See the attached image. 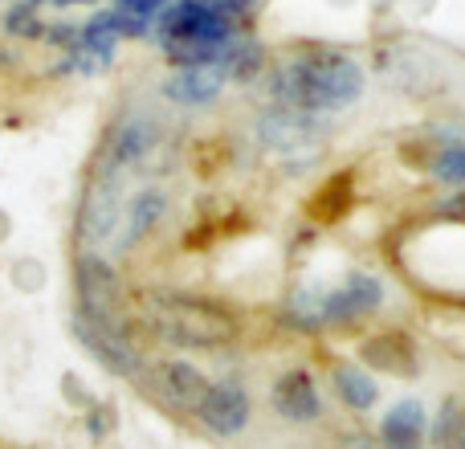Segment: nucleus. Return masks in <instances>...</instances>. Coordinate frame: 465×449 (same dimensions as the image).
<instances>
[{"mask_svg":"<svg viewBox=\"0 0 465 449\" xmlns=\"http://www.w3.org/2000/svg\"><path fill=\"white\" fill-rule=\"evenodd\" d=\"M429 442H433L437 449H461V442H465V413H461L458 401L441 404L433 429H429Z\"/></svg>","mask_w":465,"mask_h":449,"instance_id":"17","label":"nucleus"},{"mask_svg":"<svg viewBox=\"0 0 465 449\" xmlns=\"http://www.w3.org/2000/svg\"><path fill=\"white\" fill-rule=\"evenodd\" d=\"M429 417L420 401H396L380 425V445L384 449H425Z\"/></svg>","mask_w":465,"mask_h":449,"instance_id":"12","label":"nucleus"},{"mask_svg":"<svg viewBox=\"0 0 465 449\" xmlns=\"http://www.w3.org/2000/svg\"><path fill=\"white\" fill-rule=\"evenodd\" d=\"M380 303H384V286H380L376 274H347L343 286L322 298V319L331 327H347V323L371 314Z\"/></svg>","mask_w":465,"mask_h":449,"instance_id":"7","label":"nucleus"},{"mask_svg":"<svg viewBox=\"0 0 465 449\" xmlns=\"http://www.w3.org/2000/svg\"><path fill=\"white\" fill-rule=\"evenodd\" d=\"M74 290H78V314H74V319L123 323V286H119V278H114L106 257L82 254L78 274H74Z\"/></svg>","mask_w":465,"mask_h":449,"instance_id":"4","label":"nucleus"},{"mask_svg":"<svg viewBox=\"0 0 465 449\" xmlns=\"http://www.w3.org/2000/svg\"><path fill=\"white\" fill-rule=\"evenodd\" d=\"M147 327L180 347H225L237 339V319L221 303L196 294H152Z\"/></svg>","mask_w":465,"mask_h":449,"instance_id":"3","label":"nucleus"},{"mask_svg":"<svg viewBox=\"0 0 465 449\" xmlns=\"http://www.w3.org/2000/svg\"><path fill=\"white\" fill-rule=\"evenodd\" d=\"M225 90V74L217 65H176L163 82V95L180 106H204Z\"/></svg>","mask_w":465,"mask_h":449,"instance_id":"11","label":"nucleus"},{"mask_svg":"<svg viewBox=\"0 0 465 449\" xmlns=\"http://www.w3.org/2000/svg\"><path fill=\"white\" fill-rule=\"evenodd\" d=\"M49 5H62V8H70V5H86V0H49Z\"/></svg>","mask_w":465,"mask_h":449,"instance_id":"21","label":"nucleus"},{"mask_svg":"<svg viewBox=\"0 0 465 449\" xmlns=\"http://www.w3.org/2000/svg\"><path fill=\"white\" fill-rule=\"evenodd\" d=\"M237 33V8L225 0H168L152 37L172 65H217Z\"/></svg>","mask_w":465,"mask_h":449,"instance_id":"2","label":"nucleus"},{"mask_svg":"<svg viewBox=\"0 0 465 449\" xmlns=\"http://www.w3.org/2000/svg\"><path fill=\"white\" fill-rule=\"evenodd\" d=\"M217 70L225 74V82H253L265 70V49L253 37H232L225 45V54L217 57Z\"/></svg>","mask_w":465,"mask_h":449,"instance_id":"13","label":"nucleus"},{"mask_svg":"<svg viewBox=\"0 0 465 449\" xmlns=\"http://www.w3.org/2000/svg\"><path fill=\"white\" fill-rule=\"evenodd\" d=\"M225 5H229V8H237V13H241V8H245L249 0H225Z\"/></svg>","mask_w":465,"mask_h":449,"instance_id":"22","label":"nucleus"},{"mask_svg":"<svg viewBox=\"0 0 465 449\" xmlns=\"http://www.w3.org/2000/svg\"><path fill=\"white\" fill-rule=\"evenodd\" d=\"M433 176L441 180V185L465 188V144H461V139H453V144H445L441 152L433 155Z\"/></svg>","mask_w":465,"mask_h":449,"instance_id":"18","label":"nucleus"},{"mask_svg":"<svg viewBox=\"0 0 465 449\" xmlns=\"http://www.w3.org/2000/svg\"><path fill=\"white\" fill-rule=\"evenodd\" d=\"M360 364L371 372H392V376H417V344L401 331H384V335L363 339Z\"/></svg>","mask_w":465,"mask_h":449,"instance_id":"10","label":"nucleus"},{"mask_svg":"<svg viewBox=\"0 0 465 449\" xmlns=\"http://www.w3.org/2000/svg\"><path fill=\"white\" fill-rule=\"evenodd\" d=\"M163 5H168V0H114L111 13H114V21H119L123 37H152Z\"/></svg>","mask_w":465,"mask_h":449,"instance_id":"16","label":"nucleus"},{"mask_svg":"<svg viewBox=\"0 0 465 449\" xmlns=\"http://www.w3.org/2000/svg\"><path fill=\"white\" fill-rule=\"evenodd\" d=\"M163 209H168V196H163L160 188H143V193H135V201L127 205L123 245H135L139 237H147V233H152L155 224L163 221Z\"/></svg>","mask_w":465,"mask_h":449,"instance_id":"14","label":"nucleus"},{"mask_svg":"<svg viewBox=\"0 0 465 449\" xmlns=\"http://www.w3.org/2000/svg\"><path fill=\"white\" fill-rule=\"evenodd\" d=\"M461 449H465V442H461Z\"/></svg>","mask_w":465,"mask_h":449,"instance_id":"24","label":"nucleus"},{"mask_svg":"<svg viewBox=\"0 0 465 449\" xmlns=\"http://www.w3.org/2000/svg\"><path fill=\"white\" fill-rule=\"evenodd\" d=\"M152 388L163 404H172V409L196 413L204 401V393H209V376L184 360H168V364H155L152 368Z\"/></svg>","mask_w":465,"mask_h":449,"instance_id":"8","label":"nucleus"},{"mask_svg":"<svg viewBox=\"0 0 465 449\" xmlns=\"http://www.w3.org/2000/svg\"><path fill=\"white\" fill-rule=\"evenodd\" d=\"M33 5H45V0H33Z\"/></svg>","mask_w":465,"mask_h":449,"instance_id":"23","label":"nucleus"},{"mask_svg":"<svg viewBox=\"0 0 465 449\" xmlns=\"http://www.w3.org/2000/svg\"><path fill=\"white\" fill-rule=\"evenodd\" d=\"M368 86V74L355 57L339 54V49H298L273 74V95L286 111H302V115H327V111H343Z\"/></svg>","mask_w":465,"mask_h":449,"instance_id":"1","label":"nucleus"},{"mask_svg":"<svg viewBox=\"0 0 465 449\" xmlns=\"http://www.w3.org/2000/svg\"><path fill=\"white\" fill-rule=\"evenodd\" d=\"M74 331H78V339L111 372H119V376H139V372H143V355H139V347H135V339H131L127 323H86V319H74Z\"/></svg>","mask_w":465,"mask_h":449,"instance_id":"5","label":"nucleus"},{"mask_svg":"<svg viewBox=\"0 0 465 449\" xmlns=\"http://www.w3.org/2000/svg\"><path fill=\"white\" fill-rule=\"evenodd\" d=\"M335 393L343 396L347 409L368 413L371 404L380 401V384L371 380V372L363 364H339L335 368Z\"/></svg>","mask_w":465,"mask_h":449,"instance_id":"15","label":"nucleus"},{"mask_svg":"<svg viewBox=\"0 0 465 449\" xmlns=\"http://www.w3.org/2000/svg\"><path fill=\"white\" fill-rule=\"evenodd\" d=\"M273 413L294 425H306V421H319L322 417V396H319V384L306 368H290L278 376L273 384Z\"/></svg>","mask_w":465,"mask_h":449,"instance_id":"9","label":"nucleus"},{"mask_svg":"<svg viewBox=\"0 0 465 449\" xmlns=\"http://www.w3.org/2000/svg\"><path fill=\"white\" fill-rule=\"evenodd\" d=\"M249 413H253V404H249L245 384L225 376V380H209V393H204L196 417H201L213 434L232 437V434H241V429L249 425Z\"/></svg>","mask_w":465,"mask_h":449,"instance_id":"6","label":"nucleus"},{"mask_svg":"<svg viewBox=\"0 0 465 449\" xmlns=\"http://www.w3.org/2000/svg\"><path fill=\"white\" fill-rule=\"evenodd\" d=\"M327 205H351V180H347V172L343 176H335L331 185H322V196H314V217H322L327 213ZM335 217H343V209H331V221Z\"/></svg>","mask_w":465,"mask_h":449,"instance_id":"20","label":"nucleus"},{"mask_svg":"<svg viewBox=\"0 0 465 449\" xmlns=\"http://www.w3.org/2000/svg\"><path fill=\"white\" fill-rule=\"evenodd\" d=\"M5 29L13 33V37H29V41L45 37V25H41V16H37V5H16V8H8Z\"/></svg>","mask_w":465,"mask_h":449,"instance_id":"19","label":"nucleus"}]
</instances>
